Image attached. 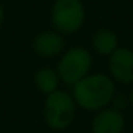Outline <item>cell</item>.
I'll list each match as a JSON object with an SVG mask.
<instances>
[{"label":"cell","instance_id":"cell-7","mask_svg":"<svg viewBox=\"0 0 133 133\" xmlns=\"http://www.w3.org/2000/svg\"><path fill=\"white\" fill-rule=\"evenodd\" d=\"M33 50L40 57H55L64 50V39L56 30H43L33 39Z\"/></svg>","mask_w":133,"mask_h":133},{"label":"cell","instance_id":"cell-5","mask_svg":"<svg viewBox=\"0 0 133 133\" xmlns=\"http://www.w3.org/2000/svg\"><path fill=\"white\" fill-rule=\"evenodd\" d=\"M109 73L116 83L133 84V50L117 47L109 56Z\"/></svg>","mask_w":133,"mask_h":133},{"label":"cell","instance_id":"cell-4","mask_svg":"<svg viewBox=\"0 0 133 133\" xmlns=\"http://www.w3.org/2000/svg\"><path fill=\"white\" fill-rule=\"evenodd\" d=\"M92 63L93 57L87 49L80 46L70 47L62 55L56 72L60 77V82L73 86L89 75Z\"/></svg>","mask_w":133,"mask_h":133},{"label":"cell","instance_id":"cell-8","mask_svg":"<svg viewBox=\"0 0 133 133\" xmlns=\"http://www.w3.org/2000/svg\"><path fill=\"white\" fill-rule=\"evenodd\" d=\"M92 47L97 55L109 57L119 47V39L113 30L102 27L97 29L92 36Z\"/></svg>","mask_w":133,"mask_h":133},{"label":"cell","instance_id":"cell-10","mask_svg":"<svg viewBox=\"0 0 133 133\" xmlns=\"http://www.w3.org/2000/svg\"><path fill=\"white\" fill-rule=\"evenodd\" d=\"M3 22H4V9H3V4L0 3V27H2Z\"/></svg>","mask_w":133,"mask_h":133},{"label":"cell","instance_id":"cell-2","mask_svg":"<svg viewBox=\"0 0 133 133\" xmlns=\"http://www.w3.org/2000/svg\"><path fill=\"white\" fill-rule=\"evenodd\" d=\"M75 99L64 90H56L46 96L43 104V119L53 130H64L73 123L76 116Z\"/></svg>","mask_w":133,"mask_h":133},{"label":"cell","instance_id":"cell-1","mask_svg":"<svg viewBox=\"0 0 133 133\" xmlns=\"http://www.w3.org/2000/svg\"><path fill=\"white\" fill-rule=\"evenodd\" d=\"M72 87V96L76 104L86 112H99L107 107L116 92L115 82L103 73H89Z\"/></svg>","mask_w":133,"mask_h":133},{"label":"cell","instance_id":"cell-3","mask_svg":"<svg viewBox=\"0 0 133 133\" xmlns=\"http://www.w3.org/2000/svg\"><path fill=\"white\" fill-rule=\"evenodd\" d=\"M50 17L56 32L60 35H73L83 27L86 9L82 0H55Z\"/></svg>","mask_w":133,"mask_h":133},{"label":"cell","instance_id":"cell-6","mask_svg":"<svg viewBox=\"0 0 133 133\" xmlns=\"http://www.w3.org/2000/svg\"><path fill=\"white\" fill-rule=\"evenodd\" d=\"M126 120L116 107H104L96 112L92 120V133H123Z\"/></svg>","mask_w":133,"mask_h":133},{"label":"cell","instance_id":"cell-11","mask_svg":"<svg viewBox=\"0 0 133 133\" xmlns=\"http://www.w3.org/2000/svg\"><path fill=\"white\" fill-rule=\"evenodd\" d=\"M130 104H132V107H133V89H132V92H130Z\"/></svg>","mask_w":133,"mask_h":133},{"label":"cell","instance_id":"cell-9","mask_svg":"<svg viewBox=\"0 0 133 133\" xmlns=\"http://www.w3.org/2000/svg\"><path fill=\"white\" fill-rule=\"evenodd\" d=\"M59 83H60V77H59L57 72L50 67H42L36 72L35 75V84L43 95H50V93L59 90Z\"/></svg>","mask_w":133,"mask_h":133}]
</instances>
